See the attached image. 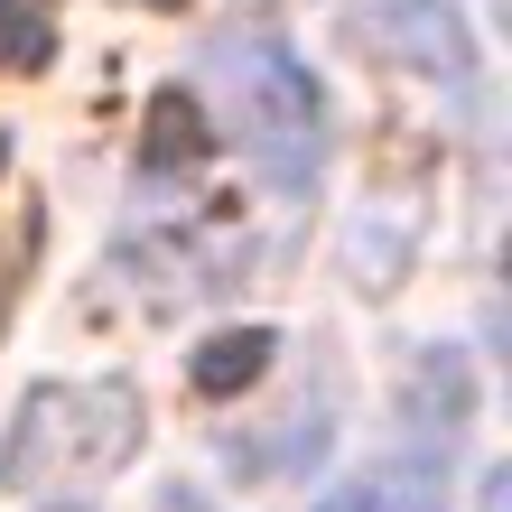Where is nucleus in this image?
I'll return each instance as SVG.
<instances>
[{
  "mask_svg": "<svg viewBox=\"0 0 512 512\" xmlns=\"http://www.w3.org/2000/svg\"><path fill=\"white\" fill-rule=\"evenodd\" d=\"M196 103L215 112V131L243 149L280 196H317V177H326V94L280 38H252V28L205 38Z\"/></svg>",
  "mask_w": 512,
  "mask_h": 512,
  "instance_id": "1",
  "label": "nucleus"
},
{
  "mask_svg": "<svg viewBox=\"0 0 512 512\" xmlns=\"http://www.w3.org/2000/svg\"><path fill=\"white\" fill-rule=\"evenodd\" d=\"M140 447L131 382H38L0 438V494H75Z\"/></svg>",
  "mask_w": 512,
  "mask_h": 512,
  "instance_id": "2",
  "label": "nucleus"
},
{
  "mask_svg": "<svg viewBox=\"0 0 512 512\" xmlns=\"http://www.w3.org/2000/svg\"><path fill=\"white\" fill-rule=\"evenodd\" d=\"M354 28L410 75H438V84H466L475 75V47L447 0H354Z\"/></svg>",
  "mask_w": 512,
  "mask_h": 512,
  "instance_id": "3",
  "label": "nucleus"
},
{
  "mask_svg": "<svg viewBox=\"0 0 512 512\" xmlns=\"http://www.w3.org/2000/svg\"><path fill=\"white\" fill-rule=\"evenodd\" d=\"M317 512H447V457L438 447H410L401 438V457H382L364 475H345L336 494H326Z\"/></svg>",
  "mask_w": 512,
  "mask_h": 512,
  "instance_id": "4",
  "label": "nucleus"
},
{
  "mask_svg": "<svg viewBox=\"0 0 512 512\" xmlns=\"http://www.w3.org/2000/svg\"><path fill=\"white\" fill-rule=\"evenodd\" d=\"M466 410H475V382H466V364H457L447 345H429V354L410 364V391H401V429H410V447H438V457H457Z\"/></svg>",
  "mask_w": 512,
  "mask_h": 512,
  "instance_id": "5",
  "label": "nucleus"
},
{
  "mask_svg": "<svg viewBox=\"0 0 512 512\" xmlns=\"http://www.w3.org/2000/svg\"><path fill=\"white\" fill-rule=\"evenodd\" d=\"M270 354H280V345H270L261 326H243V336H215V345L196 354V391H243L252 373H270Z\"/></svg>",
  "mask_w": 512,
  "mask_h": 512,
  "instance_id": "6",
  "label": "nucleus"
},
{
  "mask_svg": "<svg viewBox=\"0 0 512 512\" xmlns=\"http://www.w3.org/2000/svg\"><path fill=\"white\" fill-rule=\"evenodd\" d=\"M0 38H10V47H19V56H38V28H28V19H19V10H10V0H0Z\"/></svg>",
  "mask_w": 512,
  "mask_h": 512,
  "instance_id": "7",
  "label": "nucleus"
},
{
  "mask_svg": "<svg viewBox=\"0 0 512 512\" xmlns=\"http://www.w3.org/2000/svg\"><path fill=\"white\" fill-rule=\"evenodd\" d=\"M159 512H215V503H205L196 485H159Z\"/></svg>",
  "mask_w": 512,
  "mask_h": 512,
  "instance_id": "8",
  "label": "nucleus"
},
{
  "mask_svg": "<svg viewBox=\"0 0 512 512\" xmlns=\"http://www.w3.org/2000/svg\"><path fill=\"white\" fill-rule=\"evenodd\" d=\"M0 308H10V261H0Z\"/></svg>",
  "mask_w": 512,
  "mask_h": 512,
  "instance_id": "9",
  "label": "nucleus"
},
{
  "mask_svg": "<svg viewBox=\"0 0 512 512\" xmlns=\"http://www.w3.org/2000/svg\"><path fill=\"white\" fill-rule=\"evenodd\" d=\"M47 512H84V503H47Z\"/></svg>",
  "mask_w": 512,
  "mask_h": 512,
  "instance_id": "10",
  "label": "nucleus"
}]
</instances>
